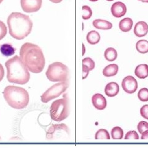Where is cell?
I'll return each instance as SVG.
<instances>
[{"label": "cell", "mask_w": 148, "mask_h": 148, "mask_svg": "<svg viewBox=\"0 0 148 148\" xmlns=\"http://www.w3.org/2000/svg\"><path fill=\"white\" fill-rule=\"evenodd\" d=\"M19 54L21 60L29 71L38 74L43 70L45 60L40 47L32 43H25L21 47Z\"/></svg>", "instance_id": "cell-1"}, {"label": "cell", "mask_w": 148, "mask_h": 148, "mask_svg": "<svg viewBox=\"0 0 148 148\" xmlns=\"http://www.w3.org/2000/svg\"><path fill=\"white\" fill-rule=\"evenodd\" d=\"M7 24L10 36L16 40H23L32 31L33 23L29 16L14 12L8 16Z\"/></svg>", "instance_id": "cell-2"}, {"label": "cell", "mask_w": 148, "mask_h": 148, "mask_svg": "<svg viewBox=\"0 0 148 148\" xmlns=\"http://www.w3.org/2000/svg\"><path fill=\"white\" fill-rule=\"evenodd\" d=\"M7 69V79L11 83L24 85L29 81L30 75L29 69L21 60L15 55L5 63Z\"/></svg>", "instance_id": "cell-3"}, {"label": "cell", "mask_w": 148, "mask_h": 148, "mask_svg": "<svg viewBox=\"0 0 148 148\" xmlns=\"http://www.w3.org/2000/svg\"><path fill=\"white\" fill-rule=\"evenodd\" d=\"M5 101L10 107L15 109H23L28 106L30 97L25 89L16 86H8L3 91Z\"/></svg>", "instance_id": "cell-4"}, {"label": "cell", "mask_w": 148, "mask_h": 148, "mask_svg": "<svg viewBox=\"0 0 148 148\" xmlns=\"http://www.w3.org/2000/svg\"><path fill=\"white\" fill-rule=\"evenodd\" d=\"M50 114L51 120L57 122L67 119L69 115L68 99L64 96L63 98L52 102L50 108Z\"/></svg>", "instance_id": "cell-5"}, {"label": "cell", "mask_w": 148, "mask_h": 148, "mask_svg": "<svg viewBox=\"0 0 148 148\" xmlns=\"http://www.w3.org/2000/svg\"><path fill=\"white\" fill-rule=\"evenodd\" d=\"M46 76L51 82H63L68 79L69 69L67 66L61 62L50 64L46 71Z\"/></svg>", "instance_id": "cell-6"}, {"label": "cell", "mask_w": 148, "mask_h": 148, "mask_svg": "<svg viewBox=\"0 0 148 148\" xmlns=\"http://www.w3.org/2000/svg\"><path fill=\"white\" fill-rule=\"evenodd\" d=\"M68 86L67 81L55 84L41 95V101L43 103H48L51 100L57 98L67 90Z\"/></svg>", "instance_id": "cell-7"}, {"label": "cell", "mask_w": 148, "mask_h": 148, "mask_svg": "<svg viewBox=\"0 0 148 148\" xmlns=\"http://www.w3.org/2000/svg\"><path fill=\"white\" fill-rule=\"evenodd\" d=\"M69 134V128L65 124H53L48 129L46 138L50 141H57L66 138Z\"/></svg>", "instance_id": "cell-8"}, {"label": "cell", "mask_w": 148, "mask_h": 148, "mask_svg": "<svg viewBox=\"0 0 148 148\" xmlns=\"http://www.w3.org/2000/svg\"><path fill=\"white\" fill-rule=\"evenodd\" d=\"M42 5V0H21L23 10L27 13L37 12Z\"/></svg>", "instance_id": "cell-9"}, {"label": "cell", "mask_w": 148, "mask_h": 148, "mask_svg": "<svg viewBox=\"0 0 148 148\" xmlns=\"http://www.w3.org/2000/svg\"><path fill=\"white\" fill-rule=\"evenodd\" d=\"M121 87L125 92L128 94H133L138 89V82L132 76L125 77L121 82Z\"/></svg>", "instance_id": "cell-10"}, {"label": "cell", "mask_w": 148, "mask_h": 148, "mask_svg": "<svg viewBox=\"0 0 148 148\" xmlns=\"http://www.w3.org/2000/svg\"><path fill=\"white\" fill-rule=\"evenodd\" d=\"M127 6L123 3L120 1L114 3L111 7V12L112 15L117 18L124 16L127 13Z\"/></svg>", "instance_id": "cell-11"}, {"label": "cell", "mask_w": 148, "mask_h": 148, "mask_svg": "<svg viewBox=\"0 0 148 148\" xmlns=\"http://www.w3.org/2000/svg\"><path fill=\"white\" fill-rule=\"evenodd\" d=\"M92 103L94 107L99 110H104L107 107V100L102 94H95L92 97Z\"/></svg>", "instance_id": "cell-12"}, {"label": "cell", "mask_w": 148, "mask_h": 148, "mask_svg": "<svg viewBox=\"0 0 148 148\" xmlns=\"http://www.w3.org/2000/svg\"><path fill=\"white\" fill-rule=\"evenodd\" d=\"M134 33L138 37L146 36L148 33V25L145 21H140L137 23L134 27Z\"/></svg>", "instance_id": "cell-13"}, {"label": "cell", "mask_w": 148, "mask_h": 148, "mask_svg": "<svg viewBox=\"0 0 148 148\" xmlns=\"http://www.w3.org/2000/svg\"><path fill=\"white\" fill-rule=\"evenodd\" d=\"M120 90L119 85L115 82H110L108 83L105 88V93L108 97H115L119 94Z\"/></svg>", "instance_id": "cell-14"}, {"label": "cell", "mask_w": 148, "mask_h": 148, "mask_svg": "<svg viewBox=\"0 0 148 148\" xmlns=\"http://www.w3.org/2000/svg\"><path fill=\"white\" fill-rule=\"evenodd\" d=\"M92 24L95 28L100 30H110L113 27L110 22L103 19H95Z\"/></svg>", "instance_id": "cell-15"}, {"label": "cell", "mask_w": 148, "mask_h": 148, "mask_svg": "<svg viewBox=\"0 0 148 148\" xmlns=\"http://www.w3.org/2000/svg\"><path fill=\"white\" fill-rule=\"evenodd\" d=\"M134 74L140 79H145L148 76V65L146 64L138 65L135 68Z\"/></svg>", "instance_id": "cell-16"}, {"label": "cell", "mask_w": 148, "mask_h": 148, "mask_svg": "<svg viewBox=\"0 0 148 148\" xmlns=\"http://www.w3.org/2000/svg\"><path fill=\"white\" fill-rule=\"evenodd\" d=\"M133 25V20L130 17H126V18L121 20L119 23L120 29L124 32H127L132 30Z\"/></svg>", "instance_id": "cell-17"}, {"label": "cell", "mask_w": 148, "mask_h": 148, "mask_svg": "<svg viewBox=\"0 0 148 148\" xmlns=\"http://www.w3.org/2000/svg\"><path fill=\"white\" fill-rule=\"evenodd\" d=\"M119 71V66L116 64H108L103 70V75L106 77H112L116 75Z\"/></svg>", "instance_id": "cell-18"}, {"label": "cell", "mask_w": 148, "mask_h": 148, "mask_svg": "<svg viewBox=\"0 0 148 148\" xmlns=\"http://www.w3.org/2000/svg\"><path fill=\"white\" fill-rule=\"evenodd\" d=\"M87 41L90 45H95L98 43L101 40V36L98 32L95 30H91L86 36Z\"/></svg>", "instance_id": "cell-19"}, {"label": "cell", "mask_w": 148, "mask_h": 148, "mask_svg": "<svg viewBox=\"0 0 148 148\" xmlns=\"http://www.w3.org/2000/svg\"><path fill=\"white\" fill-rule=\"evenodd\" d=\"M0 51L3 56H10L14 55L16 49L11 44L4 43L0 47Z\"/></svg>", "instance_id": "cell-20"}, {"label": "cell", "mask_w": 148, "mask_h": 148, "mask_svg": "<svg viewBox=\"0 0 148 148\" xmlns=\"http://www.w3.org/2000/svg\"><path fill=\"white\" fill-rule=\"evenodd\" d=\"M104 56L108 62H114L118 56L116 50L112 47H109L104 52Z\"/></svg>", "instance_id": "cell-21"}, {"label": "cell", "mask_w": 148, "mask_h": 148, "mask_svg": "<svg viewBox=\"0 0 148 148\" xmlns=\"http://www.w3.org/2000/svg\"><path fill=\"white\" fill-rule=\"evenodd\" d=\"M136 50L141 54L148 53V41L146 40H139L136 44Z\"/></svg>", "instance_id": "cell-22"}, {"label": "cell", "mask_w": 148, "mask_h": 148, "mask_svg": "<svg viewBox=\"0 0 148 148\" xmlns=\"http://www.w3.org/2000/svg\"><path fill=\"white\" fill-rule=\"evenodd\" d=\"M95 139L96 140H109L110 134L105 129H100L95 134Z\"/></svg>", "instance_id": "cell-23"}, {"label": "cell", "mask_w": 148, "mask_h": 148, "mask_svg": "<svg viewBox=\"0 0 148 148\" xmlns=\"http://www.w3.org/2000/svg\"><path fill=\"white\" fill-rule=\"evenodd\" d=\"M111 135L113 140H120L123 138V131L120 127H115L112 130Z\"/></svg>", "instance_id": "cell-24"}, {"label": "cell", "mask_w": 148, "mask_h": 148, "mask_svg": "<svg viewBox=\"0 0 148 148\" xmlns=\"http://www.w3.org/2000/svg\"><path fill=\"white\" fill-rule=\"evenodd\" d=\"M92 16V11L88 6H82V19L84 20L89 19Z\"/></svg>", "instance_id": "cell-25"}, {"label": "cell", "mask_w": 148, "mask_h": 148, "mask_svg": "<svg viewBox=\"0 0 148 148\" xmlns=\"http://www.w3.org/2000/svg\"><path fill=\"white\" fill-rule=\"evenodd\" d=\"M138 99L142 102L148 101V89L144 88L141 89L138 93Z\"/></svg>", "instance_id": "cell-26"}, {"label": "cell", "mask_w": 148, "mask_h": 148, "mask_svg": "<svg viewBox=\"0 0 148 148\" xmlns=\"http://www.w3.org/2000/svg\"><path fill=\"white\" fill-rule=\"evenodd\" d=\"M82 64H84L86 66H88L90 71L93 70L95 68V62L90 57H87L82 60Z\"/></svg>", "instance_id": "cell-27"}, {"label": "cell", "mask_w": 148, "mask_h": 148, "mask_svg": "<svg viewBox=\"0 0 148 148\" xmlns=\"http://www.w3.org/2000/svg\"><path fill=\"white\" fill-rule=\"evenodd\" d=\"M125 140H139V135L136 131H130L125 134Z\"/></svg>", "instance_id": "cell-28"}, {"label": "cell", "mask_w": 148, "mask_h": 148, "mask_svg": "<svg viewBox=\"0 0 148 148\" xmlns=\"http://www.w3.org/2000/svg\"><path fill=\"white\" fill-rule=\"evenodd\" d=\"M7 27L3 21H0V40L5 37L7 34Z\"/></svg>", "instance_id": "cell-29"}, {"label": "cell", "mask_w": 148, "mask_h": 148, "mask_svg": "<svg viewBox=\"0 0 148 148\" xmlns=\"http://www.w3.org/2000/svg\"><path fill=\"white\" fill-rule=\"evenodd\" d=\"M137 128L138 132L141 134L143 132L148 130V123L145 121H141L140 122H139Z\"/></svg>", "instance_id": "cell-30"}, {"label": "cell", "mask_w": 148, "mask_h": 148, "mask_svg": "<svg viewBox=\"0 0 148 148\" xmlns=\"http://www.w3.org/2000/svg\"><path fill=\"white\" fill-rule=\"evenodd\" d=\"M140 114L142 117L148 120V105H144L141 108Z\"/></svg>", "instance_id": "cell-31"}, {"label": "cell", "mask_w": 148, "mask_h": 148, "mask_svg": "<svg viewBox=\"0 0 148 148\" xmlns=\"http://www.w3.org/2000/svg\"><path fill=\"white\" fill-rule=\"evenodd\" d=\"M89 69L86 65L82 64V79H85L88 76L89 73Z\"/></svg>", "instance_id": "cell-32"}, {"label": "cell", "mask_w": 148, "mask_h": 148, "mask_svg": "<svg viewBox=\"0 0 148 148\" xmlns=\"http://www.w3.org/2000/svg\"><path fill=\"white\" fill-rule=\"evenodd\" d=\"M4 76V69L3 65L0 63V82H1Z\"/></svg>", "instance_id": "cell-33"}, {"label": "cell", "mask_w": 148, "mask_h": 148, "mask_svg": "<svg viewBox=\"0 0 148 148\" xmlns=\"http://www.w3.org/2000/svg\"><path fill=\"white\" fill-rule=\"evenodd\" d=\"M141 134V140H148V130L143 132Z\"/></svg>", "instance_id": "cell-34"}, {"label": "cell", "mask_w": 148, "mask_h": 148, "mask_svg": "<svg viewBox=\"0 0 148 148\" xmlns=\"http://www.w3.org/2000/svg\"><path fill=\"white\" fill-rule=\"evenodd\" d=\"M50 1L53 3H60L62 2L63 0H50Z\"/></svg>", "instance_id": "cell-35"}, {"label": "cell", "mask_w": 148, "mask_h": 148, "mask_svg": "<svg viewBox=\"0 0 148 148\" xmlns=\"http://www.w3.org/2000/svg\"><path fill=\"white\" fill-rule=\"evenodd\" d=\"M86 51V49H85V46L84 44H82V55H84Z\"/></svg>", "instance_id": "cell-36"}, {"label": "cell", "mask_w": 148, "mask_h": 148, "mask_svg": "<svg viewBox=\"0 0 148 148\" xmlns=\"http://www.w3.org/2000/svg\"><path fill=\"white\" fill-rule=\"evenodd\" d=\"M138 1H140L143 3H148V0H138Z\"/></svg>", "instance_id": "cell-37"}, {"label": "cell", "mask_w": 148, "mask_h": 148, "mask_svg": "<svg viewBox=\"0 0 148 148\" xmlns=\"http://www.w3.org/2000/svg\"><path fill=\"white\" fill-rule=\"evenodd\" d=\"M90 1H92V2H95V1H97L99 0H89Z\"/></svg>", "instance_id": "cell-38"}, {"label": "cell", "mask_w": 148, "mask_h": 148, "mask_svg": "<svg viewBox=\"0 0 148 148\" xmlns=\"http://www.w3.org/2000/svg\"><path fill=\"white\" fill-rule=\"evenodd\" d=\"M108 1H114V0H107Z\"/></svg>", "instance_id": "cell-39"}, {"label": "cell", "mask_w": 148, "mask_h": 148, "mask_svg": "<svg viewBox=\"0 0 148 148\" xmlns=\"http://www.w3.org/2000/svg\"><path fill=\"white\" fill-rule=\"evenodd\" d=\"M3 1V0H0V4H1Z\"/></svg>", "instance_id": "cell-40"}, {"label": "cell", "mask_w": 148, "mask_h": 148, "mask_svg": "<svg viewBox=\"0 0 148 148\" xmlns=\"http://www.w3.org/2000/svg\"><path fill=\"white\" fill-rule=\"evenodd\" d=\"M1 137H0V140H1Z\"/></svg>", "instance_id": "cell-41"}]
</instances>
